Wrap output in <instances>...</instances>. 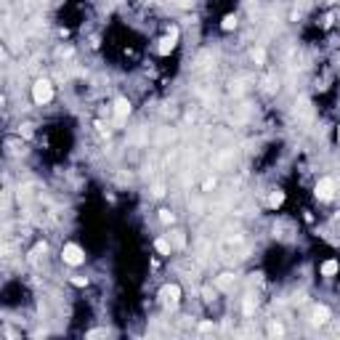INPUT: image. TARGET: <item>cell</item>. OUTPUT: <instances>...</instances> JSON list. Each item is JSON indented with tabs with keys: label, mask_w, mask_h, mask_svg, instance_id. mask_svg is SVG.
<instances>
[{
	"label": "cell",
	"mask_w": 340,
	"mask_h": 340,
	"mask_svg": "<svg viewBox=\"0 0 340 340\" xmlns=\"http://www.w3.org/2000/svg\"><path fill=\"white\" fill-rule=\"evenodd\" d=\"M32 101H35L37 106H45V104H51V101H53V83L51 80H45V77H40V80H35L32 83Z\"/></svg>",
	"instance_id": "1"
},
{
	"label": "cell",
	"mask_w": 340,
	"mask_h": 340,
	"mask_svg": "<svg viewBox=\"0 0 340 340\" xmlns=\"http://www.w3.org/2000/svg\"><path fill=\"white\" fill-rule=\"evenodd\" d=\"M61 260H64L67 266H72V269H77V266L85 263V250L77 242H67L64 247H61Z\"/></svg>",
	"instance_id": "2"
},
{
	"label": "cell",
	"mask_w": 340,
	"mask_h": 340,
	"mask_svg": "<svg viewBox=\"0 0 340 340\" xmlns=\"http://www.w3.org/2000/svg\"><path fill=\"white\" fill-rule=\"evenodd\" d=\"M181 298H184V290H181L178 282H168V285L160 287V300H162V306H168V308H175V306L181 303Z\"/></svg>",
	"instance_id": "3"
},
{
	"label": "cell",
	"mask_w": 340,
	"mask_h": 340,
	"mask_svg": "<svg viewBox=\"0 0 340 340\" xmlns=\"http://www.w3.org/2000/svg\"><path fill=\"white\" fill-rule=\"evenodd\" d=\"M335 191H338L335 178H319V181H316V186H314V197H316L319 202L335 200Z\"/></svg>",
	"instance_id": "4"
},
{
	"label": "cell",
	"mask_w": 340,
	"mask_h": 340,
	"mask_svg": "<svg viewBox=\"0 0 340 340\" xmlns=\"http://www.w3.org/2000/svg\"><path fill=\"white\" fill-rule=\"evenodd\" d=\"M128 115H130V101L125 99V96H117V99H115V117L122 122Z\"/></svg>",
	"instance_id": "5"
},
{
	"label": "cell",
	"mask_w": 340,
	"mask_h": 340,
	"mask_svg": "<svg viewBox=\"0 0 340 340\" xmlns=\"http://www.w3.org/2000/svg\"><path fill=\"white\" fill-rule=\"evenodd\" d=\"M175 45H178V37L168 35V37H162V40L157 43V53H160V56H170L175 51Z\"/></svg>",
	"instance_id": "6"
},
{
	"label": "cell",
	"mask_w": 340,
	"mask_h": 340,
	"mask_svg": "<svg viewBox=\"0 0 340 340\" xmlns=\"http://www.w3.org/2000/svg\"><path fill=\"white\" fill-rule=\"evenodd\" d=\"M338 271H340V263L335 258H327L324 263L319 266V274L322 276H327V279H332V276H338Z\"/></svg>",
	"instance_id": "7"
},
{
	"label": "cell",
	"mask_w": 340,
	"mask_h": 340,
	"mask_svg": "<svg viewBox=\"0 0 340 340\" xmlns=\"http://www.w3.org/2000/svg\"><path fill=\"white\" fill-rule=\"evenodd\" d=\"M154 250H157V255H162V258H170V253H173V242H170V237H157Z\"/></svg>",
	"instance_id": "8"
},
{
	"label": "cell",
	"mask_w": 340,
	"mask_h": 340,
	"mask_svg": "<svg viewBox=\"0 0 340 340\" xmlns=\"http://www.w3.org/2000/svg\"><path fill=\"white\" fill-rule=\"evenodd\" d=\"M332 319V311L327 308L324 303H319V306H314V324H327V322Z\"/></svg>",
	"instance_id": "9"
},
{
	"label": "cell",
	"mask_w": 340,
	"mask_h": 340,
	"mask_svg": "<svg viewBox=\"0 0 340 340\" xmlns=\"http://www.w3.org/2000/svg\"><path fill=\"white\" fill-rule=\"evenodd\" d=\"M285 200H287L285 191H282V189H274V191L269 194V207H271V210H279V207L285 205Z\"/></svg>",
	"instance_id": "10"
},
{
	"label": "cell",
	"mask_w": 340,
	"mask_h": 340,
	"mask_svg": "<svg viewBox=\"0 0 340 340\" xmlns=\"http://www.w3.org/2000/svg\"><path fill=\"white\" fill-rule=\"evenodd\" d=\"M157 218H160L162 226H173L175 223V213L170 210V207H160V210H157Z\"/></svg>",
	"instance_id": "11"
},
{
	"label": "cell",
	"mask_w": 340,
	"mask_h": 340,
	"mask_svg": "<svg viewBox=\"0 0 340 340\" xmlns=\"http://www.w3.org/2000/svg\"><path fill=\"white\" fill-rule=\"evenodd\" d=\"M234 279H237V276H234V274H229V271H226V274H221L218 279H215V287H221V290H229V287L234 285Z\"/></svg>",
	"instance_id": "12"
},
{
	"label": "cell",
	"mask_w": 340,
	"mask_h": 340,
	"mask_svg": "<svg viewBox=\"0 0 340 340\" xmlns=\"http://www.w3.org/2000/svg\"><path fill=\"white\" fill-rule=\"evenodd\" d=\"M255 308H258V303H255V298H253V295H247L245 300H242V314H245V316H253V314H255Z\"/></svg>",
	"instance_id": "13"
},
{
	"label": "cell",
	"mask_w": 340,
	"mask_h": 340,
	"mask_svg": "<svg viewBox=\"0 0 340 340\" xmlns=\"http://www.w3.org/2000/svg\"><path fill=\"white\" fill-rule=\"evenodd\" d=\"M221 30H223V32L237 30V16H234V14H226L223 19H221Z\"/></svg>",
	"instance_id": "14"
},
{
	"label": "cell",
	"mask_w": 340,
	"mask_h": 340,
	"mask_svg": "<svg viewBox=\"0 0 340 340\" xmlns=\"http://www.w3.org/2000/svg\"><path fill=\"white\" fill-rule=\"evenodd\" d=\"M109 335H112V330H106V327H96V330L85 332V338H88V340H93V338H109Z\"/></svg>",
	"instance_id": "15"
},
{
	"label": "cell",
	"mask_w": 340,
	"mask_h": 340,
	"mask_svg": "<svg viewBox=\"0 0 340 340\" xmlns=\"http://www.w3.org/2000/svg\"><path fill=\"white\" fill-rule=\"evenodd\" d=\"M250 56H253V61H255L258 67H260V64H266V51H263V48H253V53H250Z\"/></svg>",
	"instance_id": "16"
},
{
	"label": "cell",
	"mask_w": 340,
	"mask_h": 340,
	"mask_svg": "<svg viewBox=\"0 0 340 340\" xmlns=\"http://www.w3.org/2000/svg\"><path fill=\"white\" fill-rule=\"evenodd\" d=\"M69 285H72V287H80V290H83V287L90 285V279H88V276H72Z\"/></svg>",
	"instance_id": "17"
},
{
	"label": "cell",
	"mask_w": 340,
	"mask_h": 340,
	"mask_svg": "<svg viewBox=\"0 0 340 340\" xmlns=\"http://www.w3.org/2000/svg\"><path fill=\"white\" fill-rule=\"evenodd\" d=\"M19 136H24V138H32V125H30V122L19 125Z\"/></svg>",
	"instance_id": "18"
},
{
	"label": "cell",
	"mask_w": 340,
	"mask_h": 340,
	"mask_svg": "<svg viewBox=\"0 0 340 340\" xmlns=\"http://www.w3.org/2000/svg\"><path fill=\"white\" fill-rule=\"evenodd\" d=\"M173 245H178V247H184V245H186L184 231H173Z\"/></svg>",
	"instance_id": "19"
},
{
	"label": "cell",
	"mask_w": 340,
	"mask_h": 340,
	"mask_svg": "<svg viewBox=\"0 0 340 340\" xmlns=\"http://www.w3.org/2000/svg\"><path fill=\"white\" fill-rule=\"evenodd\" d=\"M96 130H99V133H101V136H106V138H109V133H112V130H109V128H106V125H104V122H101V120H99V122H96Z\"/></svg>",
	"instance_id": "20"
},
{
	"label": "cell",
	"mask_w": 340,
	"mask_h": 340,
	"mask_svg": "<svg viewBox=\"0 0 340 340\" xmlns=\"http://www.w3.org/2000/svg\"><path fill=\"white\" fill-rule=\"evenodd\" d=\"M213 330V322H200V332H210Z\"/></svg>",
	"instance_id": "21"
},
{
	"label": "cell",
	"mask_w": 340,
	"mask_h": 340,
	"mask_svg": "<svg viewBox=\"0 0 340 340\" xmlns=\"http://www.w3.org/2000/svg\"><path fill=\"white\" fill-rule=\"evenodd\" d=\"M202 189H205V191H210V189H215V178H207V181H205V184H202Z\"/></svg>",
	"instance_id": "22"
},
{
	"label": "cell",
	"mask_w": 340,
	"mask_h": 340,
	"mask_svg": "<svg viewBox=\"0 0 340 340\" xmlns=\"http://www.w3.org/2000/svg\"><path fill=\"white\" fill-rule=\"evenodd\" d=\"M335 138H338V144H340V125H338V130H335Z\"/></svg>",
	"instance_id": "23"
}]
</instances>
